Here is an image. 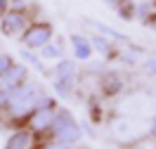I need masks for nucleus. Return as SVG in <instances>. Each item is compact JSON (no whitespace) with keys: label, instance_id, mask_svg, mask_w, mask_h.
<instances>
[{"label":"nucleus","instance_id":"nucleus-1","mask_svg":"<svg viewBox=\"0 0 156 149\" xmlns=\"http://www.w3.org/2000/svg\"><path fill=\"white\" fill-rule=\"evenodd\" d=\"M50 133L57 142H64V144H71V147L80 140V126H78V121L73 119V114L69 109H57Z\"/></svg>","mask_w":156,"mask_h":149},{"label":"nucleus","instance_id":"nucleus-2","mask_svg":"<svg viewBox=\"0 0 156 149\" xmlns=\"http://www.w3.org/2000/svg\"><path fill=\"white\" fill-rule=\"evenodd\" d=\"M52 36H55V26L43 19V21H31L29 29L19 36V40L26 50H40L52 40Z\"/></svg>","mask_w":156,"mask_h":149},{"label":"nucleus","instance_id":"nucleus-3","mask_svg":"<svg viewBox=\"0 0 156 149\" xmlns=\"http://www.w3.org/2000/svg\"><path fill=\"white\" fill-rule=\"evenodd\" d=\"M29 19H31L29 10H24V12L7 10V14L0 19V36H5V38H19L21 33L29 29V24H31Z\"/></svg>","mask_w":156,"mask_h":149},{"label":"nucleus","instance_id":"nucleus-4","mask_svg":"<svg viewBox=\"0 0 156 149\" xmlns=\"http://www.w3.org/2000/svg\"><path fill=\"white\" fill-rule=\"evenodd\" d=\"M26 80H29V66L14 62V64L10 66V71L0 78V88L7 90V92H14V90H19Z\"/></svg>","mask_w":156,"mask_h":149},{"label":"nucleus","instance_id":"nucleus-5","mask_svg":"<svg viewBox=\"0 0 156 149\" xmlns=\"http://www.w3.org/2000/svg\"><path fill=\"white\" fill-rule=\"evenodd\" d=\"M55 114H57V109H36L29 119V130L31 133H45V130H50L52 123H55Z\"/></svg>","mask_w":156,"mask_h":149},{"label":"nucleus","instance_id":"nucleus-6","mask_svg":"<svg viewBox=\"0 0 156 149\" xmlns=\"http://www.w3.org/2000/svg\"><path fill=\"white\" fill-rule=\"evenodd\" d=\"M69 43H71V48H73V57L78 62H88L92 57V43H90L88 36H83V33H71L69 36Z\"/></svg>","mask_w":156,"mask_h":149},{"label":"nucleus","instance_id":"nucleus-7","mask_svg":"<svg viewBox=\"0 0 156 149\" xmlns=\"http://www.w3.org/2000/svg\"><path fill=\"white\" fill-rule=\"evenodd\" d=\"M99 90H102V95H107V97L121 95V92H123V78H121V73H116V71H104L102 78H99Z\"/></svg>","mask_w":156,"mask_h":149},{"label":"nucleus","instance_id":"nucleus-8","mask_svg":"<svg viewBox=\"0 0 156 149\" xmlns=\"http://www.w3.org/2000/svg\"><path fill=\"white\" fill-rule=\"evenodd\" d=\"M90 43H92V50H97V55H104L107 59H118L121 57V50L114 45V40L107 38V36H99V33H92L90 36Z\"/></svg>","mask_w":156,"mask_h":149},{"label":"nucleus","instance_id":"nucleus-9","mask_svg":"<svg viewBox=\"0 0 156 149\" xmlns=\"http://www.w3.org/2000/svg\"><path fill=\"white\" fill-rule=\"evenodd\" d=\"M31 142H33V133L29 128H17L5 140V149H31Z\"/></svg>","mask_w":156,"mask_h":149},{"label":"nucleus","instance_id":"nucleus-10","mask_svg":"<svg viewBox=\"0 0 156 149\" xmlns=\"http://www.w3.org/2000/svg\"><path fill=\"white\" fill-rule=\"evenodd\" d=\"M88 26H92V29L97 31L99 36H107V38H111V40H118V43H128V38L121 33V31H116V29H111L109 24H104V21H95V19H83Z\"/></svg>","mask_w":156,"mask_h":149},{"label":"nucleus","instance_id":"nucleus-11","mask_svg":"<svg viewBox=\"0 0 156 149\" xmlns=\"http://www.w3.org/2000/svg\"><path fill=\"white\" fill-rule=\"evenodd\" d=\"M76 59H59L55 66V78H76Z\"/></svg>","mask_w":156,"mask_h":149},{"label":"nucleus","instance_id":"nucleus-12","mask_svg":"<svg viewBox=\"0 0 156 149\" xmlns=\"http://www.w3.org/2000/svg\"><path fill=\"white\" fill-rule=\"evenodd\" d=\"M156 14V5L154 0H135V19L147 21L149 17Z\"/></svg>","mask_w":156,"mask_h":149},{"label":"nucleus","instance_id":"nucleus-13","mask_svg":"<svg viewBox=\"0 0 156 149\" xmlns=\"http://www.w3.org/2000/svg\"><path fill=\"white\" fill-rule=\"evenodd\" d=\"M38 52H40V59H64V48H62V43H55V40L43 45Z\"/></svg>","mask_w":156,"mask_h":149},{"label":"nucleus","instance_id":"nucleus-14","mask_svg":"<svg viewBox=\"0 0 156 149\" xmlns=\"http://www.w3.org/2000/svg\"><path fill=\"white\" fill-rule=\"evenodd\" d=\"M114 10L123 21H133L135 19V0H121Z\"/></svg>","mask_w":156,"mask_h":149},{"label":"nucleus","instance_id":"nucleus-15","mask_svg":"<svg viewBox=\"0 0 156 149\" xmlns=\"http://www.w3.org/2000/svg\"><path fill=\"white\" fill-rule=\"evenodd\" d=\"M76 88V78H55V92L59 97H71Z\"/></svg>","mask_w":156,"mask_h":149},{"label":"nucleus","instance_id":"nucleus-16","mask_svg":"<svg viewBox=\"0 0 156 149\" xmlns=\"http://www.w3.org/2000/svg\"><path fill=\"white\" fill-rule=\"evenodd\" d=\"M19 55H21V59L26 62L29 66H33V69L43 71V62H40V57H38V55H33V50H26V48H24V50L19 52Z\"/></svg>","mask_w":156,"mask_h":149},{"label":"nucleus","instance_id":"nucleus-17","mask_svg":"<svg viewBox=\"0 0 156 149\" xmlns=\"http://www.w3.org/2000/svg\"><path fill=\"white\" fill-rule=\"evenodd\" d=\"M14 64V59H12V55L10 52H0V78L10 71V66Z\"/></svg>","mask_w":156,"mask_h":149},{"label":"nucleus","instance_id":"nucleus-18","mask_svg":"<svg viewBox=\"0 0 156 149\" xmlns=\"http://www.w3.org/2000/svg\"><path fill=\"white\" fill-rule=\"evenodd\" d=\"M142 69H144L147 73H151V76H156V57H149V59H144V64H142Z\"/></svg>","mask_w":156,"mask_h":149},{"label":"nucleus","instance_id":"nucleus-19","mask_svg":"<svg viewBox=\"0 0 156 149\" xmlns=\"http://www.w3.org/2000/svg\"><path fill=\"white\" fill-rule=\"evenodd\" d=\"M29 7V0H10V10H17V12H24Z\"/></svg>","mask_w":156,"mask_h":149},{"label":"nucleus","instance_id":"nucleus-20","mask_svg":"<svg viewBox=\"0 0 156 149\" xmlns=\"http://www.w3.org/2000/svg\"><path fill=\"white\" fill-rule=\"evenodd\" d=\"M7 102H10V92L0 88V114H2V111L7 109Z\"/></svg>","mask_w":156,"mask_h":149},{"label":"nucleus","instance_id":"nucleus-21","mask_svg":"<svg viewBox=\"0 0 156 149\" xmlns=\"http://www.w3.org/2000/svg\"><path fill=\"white\" fill-rule=\"evenodd\" d=\"M118 59H123L128 66H135V62H137L135 57H130V55H126V52H121V57H118Z\"/></svg>","mask_w":156,"mask_h":149},{"label":"nucleus","instance_id":"nucleus-22","mask_svg":"<svg viewBox=\"0 0 156 149\" xmlns=\"http://www.w3.org/2000/svg\"><path fill=\"white\" fill-rule=\"evenodd\" d=\"M7 10H10V0H0V19L7 14Z\"/></svg>","mask_w":156,"mask_h":149},{"label":"nucleus","instance_id":"nucleus-23","mask_svg":"<svg viewBox=\"0 0 156 149\" xmlns=\"http://www.w3.org/2000/svg\"><path fill=\"white\" fill-rule=\"evenodd\" d=\"M45 149H71V144H64V142H57V140H55V144H50V147H45Z\"/></svg>","mask_w":156,"mask_h":149},{"label":"nucleus","instance_id":"nucleus-24","mask_svg":"<svg viewBox=\"0 0 156 149\" xmlns=\"http://www.w3.org/2000/svg\"><path fill=\"white\" fill-rule=\"evenodd\" d=\"M102 2H107V5H111V7H116V5L121 2V0H102Z\"/></svg>","mask_w":156,"mask_h":149},{"label":"nucleus","instance_id":"nucleus-25","mask_svg":"<svg viewBox=\"0 0 156 149\" xmlns=\"http://www.w3.org/2000/svg\"><path fill=\"white\" fill-rule=\"evenodd\" d=\"M151 137L156 140V121H154V126H151Z\"/></svg>","mask_w":156,"mask_h":149},{"label":"nucleus","instance_id":"nucleus-26","mask_svg":"<svg viewBox=\"0 0 156 149\" xmlns=\"http://www.w3.org/2000/svg\"><path fill=\"white\" fill-rule=\"evenodd\" d=\"M128 149H147V147H142V144H133V147H128Z\"/></svg>","mask_w":156,"mask_h":149},{"label":"nucleus","instance_id":"nucleus-27","mask_svg":"<svg viewBox=\"0 0 156 149\" xmlns=\"http://www.w3.org/2000/svg\"><path fill=\"white\" fill-rule=\"evenodd\" d=\"M78 149H85V147H78Z\"/></svg>","mask_w":156,"mask_h":149}]
</instances>
